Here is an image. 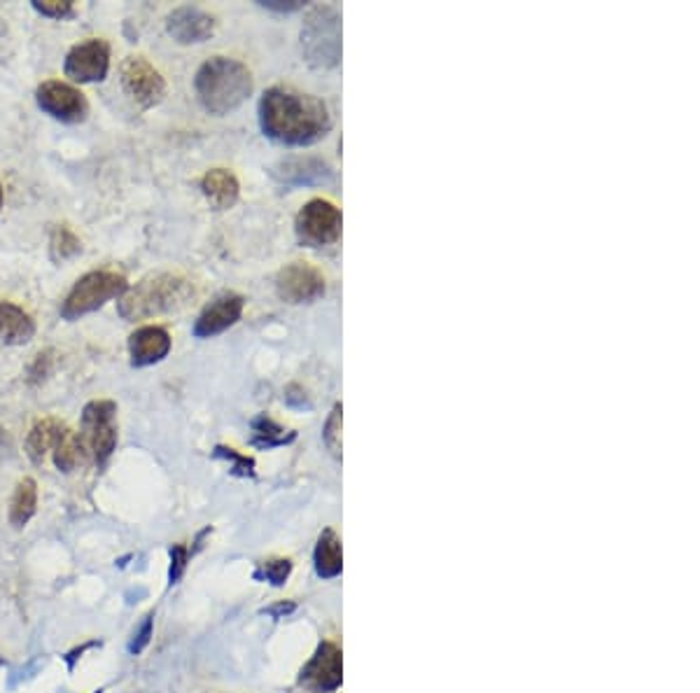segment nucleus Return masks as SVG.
Instances as JSON below:
<instances>
[{"label":"nucleus","instance_id":"6e6552de","mask_svg":"<svg viewBox=\"0 0 700 693\" xmlns=\"http://www.w3.org/2000/svg\"><path fill=\"white\" fill-rule=\"evenodd\" d=\"M35 104L45 115H50L52 120L64 124H80L89 115V104L85 94L62 80H47L43 85H37Z\"/></svg>","mask_w":700,"mask_h":693},{"label":"nucleus","instance_id":"c756f323","mask_svg":"<svg viewBox=\"0 0 700 693\" xmlns=\"http://www.w3.org/2000/svg\"><path fill=\"white\" fill-rule=\"evenodd\" d=\"M189 563V549L185 544H173L171 546V567H168V586H175L187 570Z\"/></svg>","mask_w":700,"mask_h":693},{"label":"nucleus","instance_id":"f8f14e48","mask_svg":"<svg viewBox=\"0 0 700 693\" xmlns=\"http://www.w3.org/2000/svg\"><path fill=\"white\" fill-rule=\"evenodd\" d=\"M343 682L341 649L335 642H322L299 675V684L314 693H335Z\"/></svg>","mask_w":700,"mask_h":693},{"label":"nucleus","instance_id":"a878e982","mask_svg":"<svg viewBox=\"0 0 700 693\" xmlns=\"http://www.w3.org/2000/svg\"><path fill=\"white\" fill-rule=\"evenodd\" d=\"M289 572H292L289 559H269L258 565L252 577H255L258 582H269L271 586H283L289 577Z\"/></svg>","mask_w":700,"mask_h":693},{"label":"nucleus","instance_id":"412c9836","mask_svg":"<svg viewBox=\"0 0 700 693\" xmlns=\"http://www.w3.org/2000/svg\"><path fill=\"white\" fill-rule=\"evenodd\" d=\"M35 511H37V484H35V479L24 477L22 481L17 484V488L12 492L10 511H8L10 526L17 530L26 528L29 521L35 517Z\"/></svg>","mask_w":700,"mask_h":693},{"label":"nucleus","instance_id":"a211bd4d","mask_svg":"<svg viewBox=\"0 0 700 693\" xmlns=\"http://www.w3.org/2000/svg\"><path fill=\"white\" fill-rule=\"evenodd\" d=\"M201 192L216 210H229L239 202V177L227 169H212L201 177Z\"/></svg>","mask_w":700,"mask_h":693},{"label":"nucleus","instance_id":"f3484780","mask_svg":"<svg viewBox=\"0 0 700 693\" xmlns=\"http://www.w3.org/2000/svg\"><path fill=\"white\" fill-rule=\"evenodd\" d=\"M35 336L31 313L12 302L0 300V346H24Z\"/></svg>","mask_w":700,"mask_h":693},{"label":"nucleus","instance_id":"b1692460","mask_svg":"<svg viewBox=\"0 0 700 693\" xmlns=\"http://www.w3.org/2000/svg\"><path fill=\"white\" fill-rule=\"evenodd\" d=\"M83 252V241L77 239L75 231H70L68 227H54L50 231V257L52 262L56 264H64V262H70L73 257H77Z\"/></svg>","mask_w":700,"mask_h":693},{"label":"nucleus","instance_id":"6ab92c4d","mask_svg":"<svg viewBox=\"0 0 700 693\" xmlns=\"http://www.w3.org/2000/svg\"><path fill=\"white\" fill-rule=\"evenodd\" d=\"M64 430H66V425L56 419H43L31 427L29 437H26V455L33 465H43L45 453L56 446Z\"/></svg>","mask_w":700,"mask_h":693},{"label":"nucleus","instance_id":"423d86ee","mask_svg":"<svg viewBox=\"0 0 700 693\" xmlns=\"http://www.w3.org/2000/svg\"><path fill=\"white\" fill-rule=\"evenodd\" d=\"M80 440L89 461L106 467L117 448V404L112 400H91L83 409Z\"/></svg>","mask_w":700,"mask_h":693},{"label":"nucleus","instance_id":"5701e85b","mask_svg":"<svg viewBox=\"0 0 700 693\" xmlns=\"http://www.w3.org/2000/svg\"><path fill=\"white\" fill-rule=\"evenodd\" d=\"M52 455H54V465L58 472L64 474H70L75 472L80 465H85L89 461V455L83 446V440L80 434L73 432V430H64L62 437H58L56 446L52 448Z\"/></svg>","mask_w":700,"mask_h":693},{"label":"nucleus","instance_id":"393cba45","mask_svg":"<svg viewBox=\"0 0 700 693\" xmlns=\"http://www.w3.org/2000/svg\"><path fill=\"white\" fill-rule=\"evenodd\" d=\"M212 455L229 465V472L233 474V477H243V479L255 477V458H250V455H243L241 451L231 446H218L216 451H212Z\"/></svg>","mask_w":700,"mask_h":693},{"label":"nucleus","instance_id":"39448f33","mask_svg":"<svg viewBox=\"0 0 700 693\" xmlns=\"http://www.w3.org/2000/svg\"><path fill=\"white\" fill-rule=\"evenodd\" d=\"M129 290V283L122 273L110 269H96L85 273L83 279H77L66 300L62 302V318L68 323H75L85 318L89 313H96L103 308L108 302L120 300V296Z\"/></svg>","mask_w":700,"mask_h":693},{"label":"nucleus","instance_id":"9b49d317","mask_svg":"<svg viewBox=\"0 0 700 693\" xmlns=\"http://www.w3.org/2000/svg\"><path fill=\"white\" fill-rule=\"evenodd\" d=\"M276 292L287 304H308L325 294V275L308 262H292L276 275Z\"/></svg>","mask_w":700,"mask_h":693},{"label":"nucleus","instance_id":"7c9ffc66","mask_svg":"<svg viewBox=\"0 0 700 693\" xmlns=\"http://www.w3.org/2000/svg\"><path fill=\"white\" fill-rule=\"evenodd\" d=\"M94 647H101V642H99V640H91V642H85V645H80V647L70 649L68 653H64V661H66V665H68V672H73L75 665H77V661L83 659V653H85L87 649H94Z\"/></svg>","mask_w":700,"mask_h":693},{"label":"nucleus","instance_id":"aec40b11","mask_svg":"<svg viewBox=\"0 0 700 693\" xmlns=\"http://www.w3.org/2000/svg\"><path fill=\"white\" fill-rule=\"evenodd\" d=\"M314 563H316V572L318 577L322 580H335L343 570V556H341V540L337 538L335 530H325L316 551H314Z\"/></svg>","mask_w":700,"mask_h":693},{"label":"nucleus","instance_id":"4be33fe9","mask_svg":"<svg viewBox=\"0 0 700 693\" xmlns=\"http://www.w3.org/2000/svg\"><path fill=\"white\" fill-rule=\"evenodd\" d=\"M295 440H297L295 430H285L274 419H269L266 413L258 415V419H252V423H250V444L262 448V451L285 446Z\"/></svg>","mask_w":700,"mask_h":693},{"label":"nucleus","instance_id":"ddd939ff","mask_svg":"<svg viewBox=\"0 0 700 693\" xmlns=\"http://www.w3.org/2000/svg\"><path fill=\"white\" fill-rule=\"evenodd\" d=\"M243 306H245V300L241 294L225 292L216 296V300L201 311L197 323H194V329H192L194 336H197V339H212V336L227 332L229 327H233L241 321Z\"/></svg>","mask_w":700,"mask_h":693},{"label":"nucleus","instance_id":"cd10ccee","mask_svg":"<svg viewBox=\"0 0 700 693\" xmlns=\"http://www.w3.org/2000/svg\"><path fill=\"white\" fill-rule=\"evenodd\" d=\"M33 10L47 19H68L75 14L70 0H33Z\"/></svg>","mask_w":700,"mask_h":693},{"label":"nucleus","instance_id":"bb28decb","mask_svg":"<svg viewBox=\"0 0 700 693\" xmlns=\"http://www.w3.org/2000/svg\"><path fill=\"white\" fill-rule=\"evenodd\" d=\"M322 440L335 458H341V404H337L325 423Z\"/></svg>","mask_w":700,"mask_h":693},{"label":"nucleus","instance_id":"9d476101","mask_svg":"<svg viewBox=\"0 0 700 693\" xmlns=\"http://www.w3.org/2000/svg\"><path fill=\"white\" fill-rule=\"evenodd\" d=\"M122 87L141 108L157 106L166 94V80L143 56H129L120 68Z\"/></svg>","mask_w":700,"mask_h":693},{"label":"nucleus","instance_id":"f257e3e1","mask_svg":"<svg viewBox=\"0 0 700 693\" xmlns=\"http://www.w3.org/2000/svg\"><path fill=\"white\" fill-rule=\"evenodd\" d=\"M260 127L271 141L287 148H306L322 141L332 129V117L318 96L278 85L262 96Z\"/></svg>","mask_w":700,"mask_h":693},{"label":"nucleus","instance_id":"4c0bfd02","mask_svg":"<svg viewBox=\"0 0 700 693\" xmlns=\"http://www.w3.org/2000/svg\"><path fill=\"white\" fill-rule=\"evenodd\" d=\"M0 665H3V661H0Z\"/></svg>","mask_w":700,"mask_h":693},{"label":"nucleus","instance_id":"f704fd0d","mask_svg":"<svg viewBox=\"0 0 700 693\" xmlns=\"http://www.w3.org/2000/svg\"><path fill=\"white\" fill-rule=\"evenodd\" d=\"M10 451H12V442L8 437V432L0 427V461H3Z\"/></svg>","mask_w":700,"mask_h":693},{"label":"nucleus","instance_id":"dca6fc26","mask_svg":"<svg viewBox=\"0 0 700 693\" xmlns=\"http://www.w3.org/2000/svg\"><path fill=\"white\" fill-rule=\"evenodd\" d=\"M171 353V334L164 327L145 325L129 336V358L133 369L162 362Z\"/></svg>","mask_w":700,"mask_h":693},{"label":"nucleus","instance_id":"4468645a","mask_svg":"<svg viewBox=\"0 0 700 693\" xmlns=\"http://www.w3.org/2000/svg\"><path fill=\"white\" fill-rule=\"evenodd\" d=\"M271 175L285 187H314L332 181L335 171L318 156H289L271 169Z\"/></svg>","mask_w":700,"mask_h":693},{"label":"nucleus","instance_id":"72a5a7b5","mask_svg":"<svg viewBox=\"0 0 700 693\" xmlns=\"http://www.w3.org/2000/svg\"><path fill=\"white\" fill-rule=\"evenodd\" d=\"M297 609V605L295 603H289V600H281V603H276V605H271V607H266L264 609V614H269V617H274V619H285L287 614H292Z\"/></svg>","mask_w":700,"mask_h":693},{"label":"nucleus","instance_id":"20e7f679","mask_svg":"<svg viewBox=\"0 0 700 693\" xmlns=\"http://www.w3.org/2000/svg\"><path fill=\"white\" fill-rule=\"evenodd\" d=\"M302 54L314 68H335L341 62V14L335 6H316L306 14Z\"/></svg>","mask_w":700,"mask_h":693},{"label":"nucleus","instance_id":"1a4fd4ad","mask_svg":"<svg viewBox=\"0 0 700 693\" xmlns=\"http://www.w3.org/2000/svg\"><path fill=\"white\" fill-rule=\"evenodd\" d=\"M64 73L73 83L91 85L103 83L110 73V47L101 37H89L68 50Z\"/></svg>","mask_w":700,"mask_h":693},{"label":"nucleus","instance_id":"f03ea898","mask_svg":"<svg viewBox=\"0 0 700 693\" xmlns=\"http://www.w3.org/2000/svg\"><path fill=\"white\" fill-rule=\"evenodd\" d=\"M194 91L210 115H227L241 108L252 94V73L245 64L229 56H212L194 77Z\"/></svg>","mask_w":700,"mask_h":693},{"label":"nucleus","instance_id":"c9c22d12","mask_svg":"<svg viewBox=\"0 0 700 693\" xmlns=\"http://www.w3.org/2000/svg\"><path fill=\"white\" fill-rule=\"evenodd\" d=\"M3 202H6V190H3V183H0V208H3Z\"/></svg>","mask_w":700,"mask_h":693},{"label":"nucleus","instance_id":"e433bc0d","mask_svg":"<svg viewBox=\"0 0 700 693\" xmlns=\"http://www.w3.org/2000/svg\"><path fill=\"white\" fill-rule=\"evenodd\" d=\"M103 691H106V689H96V691H94V693H103Z\"/></svg>","mask_w":700,"mask_h":693},{"label":"nucleus","instance_id":"c85d7f7f","mask_svg":"<svg viewBox=\"0 0 700 693\" xmlns=\"http://www.w3.org/2000/svg\"><path fill=\"white\" fill-rule=\"evenodd\" d=\"M152 632H154V614L150 611L147 617L143 619V624L133 630V636L127 645L131 657H139V653H143L147 649V645L152 642Z\"/></svg>","mask_w":700,"mask_h":693},{"label":"nucleus","instance_id":"2eb2a0df","mask_svg":"<svg viewBox=\"0 0 700 693\" xmlns=\"http://www.w3.org/2000/svg\"><path fill=\"white\" fill-rule=\"evenodd\" d=\"M166 31L175 43L197 45V43H206L208 37L216 33V19H212L208 12H204L201 8L183 6V8H175L166 17Z\"/></svg>","mask_w":700,"mask_h":693},{"label":"nucleus","instance_id":"0eeeda50","mask_svg":"<svg viewBox=\"0 0 700 693\" xmlns=\"http://www.w3.org/2000/svg\"><path fill=\"white\" fill-rule=\"evenodd\" d=\"M341 210L325 199L308 202L295 220V231L302 246L327 248L341 239Z\"/></svg>","mask_w":700,"mask_h":693},{"label":"nucleus","instance_id":"2f4dec72","mask_svg":"<svg viewBox=\"0 0 700 693\" xmlns=\"http://www.w3.org/2000/svg\"><path fill=\"white\" fill-rule=\"evenodd\" d=\"M260 6L266 10H274V12H295V10L304 8V3H299V0H287V3H283V0H264V3H260Z\"/></svg>","mask_w":700,"mask_h":693},{"label":"nucleus","instance_id":"7ed1b4c3","mask_svg":"<svg viewBox=\"0 0 700 693\" xmlns=\"http://www.w3.org/2000/svg\"><path fill=\"white\" fill-rule=\"evenodd\" d=\"M194 296V285L178 273H152L135 288H129L122 296L117 311L124 321L135 323L154 318V315L173 313L187 306Z\"/></svg>","mask_w":700,"mask_h":693},{"label":"nucleus","instance_id":"473e14b6","mask_svg":"<svg viewBox=\"0 0 700 693\" xmlns=\"http://www.w3.org/2000/svg\"><path fill=\"white\" fill-rule=\"evenodd\" d=\"M285 402L289 404V407H297V409H304V407H308V400H306V392L299 388V386H289L287 390H285Z\"/></svg>","mask_w":700,"mask_h":693}]
</instances>
